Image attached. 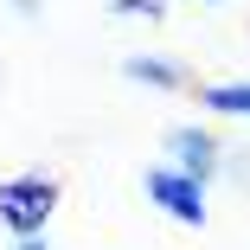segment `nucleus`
Segmentation results:
<instances>
[{"label":"nucleus","mask_w":250,"mask_h":250,"mask_svg":"<svg viewBox=\"0 0 250 250\" xmlns=\"http://www.w3.org/2000/svg\"><path fill=\"white\" fill-rule=\"evenodd\" d=\"M58 199H64V186H58L52 173H20V180H0V225H7V237H13V244L45 237V218L58 212Z\"/></svg>","instance_id":"nucleus-1"},{"label":"nucleus","mask_w":250,"mask_h":250,"mask_svg":"<svg viewBox=\"0 0 250 250\" xmlns=\"http://www.w3.org/2000/svg\"><path fill=\"white\" fill-rule=\"evenodd\" d=\"M141 192H147V206H154V212H167V218H173V225H186V231H199V225L212 218L206 186L186 180V173H180V167H167V161L141 173Z\"/></svg>","instance_id":"nucleus-2"},{"label":"nucleus","mask_w":250,"mask_h":250,"mask_svg":"<svg viewBox=\"0 0 250 250\" xmlns=\"http://www.w3.org/2000/svg\"><path fill=\"white\" fill-rule=\"evenodd\" d=\"M218 154H225V141H218L212 128H199V122L167 128V167H180L186 180L212 186V180H218Z\"/></svg>","instance_id":"nucleus-3"},{"label":"nucleus","mask_w":250,"mask_h":250,"mask_svg":"<svg viewBox=\"0 0 250 250\" xmlns=\"http://www.w3.org/2000/svg\"><path fill=\"white\" fill-rule=\"evenodd\" d=\"M122 77L141 83V90H192V71L180 58H147V52H128L122 58Z\"/></svg>","instance_id":"nucleus-4"},{"label":"nucleus","mask_w":250,"mask_h":250,"mask_svg":"<svg viewBox=\"0 0 250 250\" xmlns=\"http://www.w3.org/2000/svg\"><path fill=\"white\" fill-rule=\"evenodd\" d=\"M199 109L244 116V122H250V77H237V83H199Z\"/></svg>","instance_id":"nucleus-5"},{"label":"nucleus","mask_w":250,"mask_h":250,"mask_svg":"<svg viewBox=\"0 0 250 250\" xmlns=\"http://www.w3.org/2000/svg\"><path fill=\"white\" fill-rule=\"evenodd\" d=\"M218 173H225L237 192H250V147H231V154H218Z\"/></svg>","instance_id":"nucleus-6"},{"label":"nucleus","mask_w":250,"mask_h":250,"mask_svg":"<svg viewBox=\"0 0 250 250\" xmlns=\"http://www.w3.org/2000/svg\"><path fill=\"white\" fill-rule=\"evenodd\" d=\"M109 13H141V20H167V0H109Z\"/></svg>","instance_id":"nucleus-7"},{"label":"nucleus","mask_w":250,"mask_h":250,"mask_svg":"<svg viewBox=\"0 0 250 250\" xmlns=\"http://www.w3.org/2000/svg\"><path fill=\"white\" fill-rule=\"evenodd\" d=\"M13 250H52V244H45V237H26V244H13Z\"/></svg>","instance_id":"nucleus-8"},{"label":"nucleus","mask_w":250,"mask_h":250,"mask_svg":"<svg viewBox=\"0 0 250 250\" xmlns=\"http://www.w3.org/2000/svg\"><path fill=\"white\" fill-rule=\"evenodd\" d=\"M13 7H20V13H39V0H13Z\"/></svg>","instance_id":"nucleus-9"},{"label":"nucleus","mask_w":250,"mask_h":250,"mask_svg":"<svg viewBox=\"0 0 250 250\" xmlns=\"http://www.w3.org/2000/svg\"><path fill=\"white\" fill-rule=\"evenodd\" d=\"M206 7H218V0H206Z\"/></svg>","instance_id":"nucleus-10"}]
</instances>
